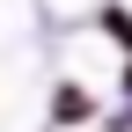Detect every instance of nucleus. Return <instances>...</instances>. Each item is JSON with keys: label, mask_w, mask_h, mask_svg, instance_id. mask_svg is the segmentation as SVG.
<instances>
[{"label": "nucleus", "mask_w": 132, "mask_h": 132, "mask_svg": "<svg viewBox=\"0 0 132 132\" xmlns=\"http://www.w3.org/2000/svg\"><path fill=\"white\" fill-rule=\"evenodd\" d=\"M44 7H52V22H88L103 0H44Z\"/></svg>", "instance_id": "2"}, {"label": "nucleus", "mask_w": 132, "mask_h": 132, "mask_svg": "<svg viewBox=\"0 0 132 132\" xmlns=\"http://www.w3.org/2000/svg\"><path fill=\"white\" fill-rule=\"evenodd\" d=\"M103 125H110V132H132V103H118V110H103Z\"/></svg>", "instance_id": "4"}, {"label": "nucleus", "mask_w": 132, "mask_h": 132, "mask_svg": "<svg viewBox=\"0 0 132 132\" xmlns=\"http://www.w3.org/2000/svg\"><path fill=\"white\" fill-rule=\"evenodd\" d=\"M110 88H118V103H132V52L118 59V81H110Z\"/></svg>", "instance_id": "3"}, {"label": "nucleus", "mask_w": 132, "mask_h": 132, "mask_svg": "<svg viewBox=\"0 0 132 132\" xmlns=\"http://www.w3.org/2000/svg\"><path fill=\"white\" fill-rule=\"evenodd\" d=\"M44 125L52 132H81V125H103V95L73 73H52V95H44Z\"/></svg>", "instance_id": "1"}]
</instances>
